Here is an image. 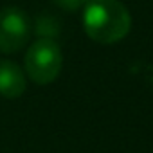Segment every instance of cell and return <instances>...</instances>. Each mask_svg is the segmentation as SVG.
Instances as JSON below:
<instances>
[{"instance_id":"5","label":"cell","mask_w":153,"mask_h":153,"mask_svg":"<svg viewBox=\"0 0 153 153\" xmlns=\"http://www.w3.org/2000/svg\"><path fill=\"white\" fill-rule=\"evenodd\" d=\"M58 25L52 18L49 16H42L38 18V24H36V33L42 36V38H52V34H56L58 31Z\"/></svg>"},{"instance_id":"1","label":"cell","mask_w":153,"mask_h":153,"mask_svg":"<svg viewBox=\"0 0 153 153\" xmlns=\"http://www.w3.org/2000/svg\"><path fill=\"white\" fill-rule=\"evenodd\" d=\"M83 27L90 40L112 45L128 36L131 15L119 0H88L83 7Z\"/></svg>"},{"instance_id":"3","label":"cell","mask_w":153,"mask_h":153,"mask_svg":"<svg viewBox=\"0 0 153 153\" xmlns=\"http://www.w3.org/2000/svg\"><path fill=\"white\" fill-rule=\"evenodd\" d=\"M31 36V20L20 7L0 9V52L13 54L25 47Z\"/></svg>"},{"instance_id":"6","label":"cell","mask_w":153,"mask_h":153,"mask_svg":"<svg viewBox=\"0 0 153 153\" xmlns=\"http://www.w3.org/2000/svg\"><path fill=\"white\" fill-rule=\"evenodd\" d=\"M88 0H54V4L59 6L65 11H76L79 7H85Z\"/></svg>"},{"instance_id":"2","label":"cell","mask_w":153,"mask_h":153,"mask_svg":"<svg viewBox=\"0 0 153 153\" xmlns=\"http://www.w3.org/2000/svg\"><path fill=\"white\" fill-rule=\"evenodd\" d=\"M63 67V54L52 38H40L31 43L25 54V72L36 85L52 83Z\"/></svg>"},{"instance_id":"4","label":"cell","mask_w":153,"mask_h":153,"mask_svg":"<svg viewBox=\"0 0 153 153\" xmlns=\"http://www.w3.org/2000/svg\"><path fill=\"white\" fill-rule=\"evenodd\" d=\"M27 88L24 70L9 59H0V96L6 99L20 97Z\"/></svg>"}]
</instances>
